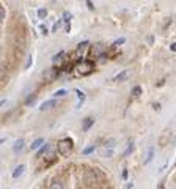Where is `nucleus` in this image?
<instances>
[{"label": "nucleus", "mask_w": 176, "mask_h": 189, "mask_svg": "<svg viewBox=\"0 0 176 189\" xmlns=\"http://www.w3.org/2000/svg\"><path fill=\"white\" fill-rule=\"evenodd\" d=\"M74 150V142L73 139L66 137V139H62V140L57 142V151L62 154V156H69Z\"/></svg>", "instance_id": "2"}, {"label": "nucleus", "mask_w": 176, "mask_h": 189, "mask_svg": "<svg viewBox=\"0 0 176 189\" xmlns=\"http://www.w3.org/2000/svg\"><path fill=\"white\" fill-rule=\"evenodd\" d=\"M35 101H36V94L32 93V94H29V96L25 98V106H27V107H30V106L35 104Z\"/></svg>", "instance_id": "17"}, {"label": "nucleus", "mask_w": 176, "mask_h": 189, "mask_svg": "<svg viewBox=\"0 0 176 189\" xmlns=\"http://www.w3.org/2000/svg\"><path fill=\"white\" fill-rule=\"evenodd\" d=\"M74 69L77 71V74L79 76H88L90 73L95 71V62H91V60H80V62H77Z\"/></svg>", "instance_id": "1"}, {"label": "nucleus", "mask_w": 176, "mask_h": 189, "mask_svg": "<svg viewBox=\"0 0 176 189\" xmlns=\"http://www.w3.org/2000/svg\"><path fill=\"white\" fill-rule=\"evenodd\" d=\"M126 77H128V71L124 69V71H121V73H118L117 76L113 77V82H123Z\"/></svg>", "instance_id": "15"}, {"label": "nucleus", "mask_w": 176, "mask_h": 189, "mask_svg": "<svg viewBox=\"0 0 176 189\" xmlns=\"http://www.w3.org/2000/svg\"><path fill=\"white\" fill-rule=\"evenodd\" d=\"M128 189H132V185H129V186H128Z\"/></svg>", "instance_id": "37"}, {"label": "nucleus", "mask_w": 176, "mask_h": 189, "mask_svg": "<svg viewBox=\"0 0 176 189\" xmlns=\"http://www.w3.org/2000/svg\"><path fill=\"white\" fill-rule=\"evenodd\" d=\"M131 94H132V98H139L140 94H142V87H140V85H135V87L131 90Z\"/></svg>", "instance_id": "18"}, {"label": "nucleus", "mask_w": 176, "mask_h": 189, "mask_svg": "<svg viewBox=\"0 0 176 189\" xmlns=\"http://www.w3.org/2000/svg\"><path fill=\"white\" fill-rule=\"evenodd\" d=\"M76 94H77V98H79V103H77V109H80L82 107V104L85 103V93L79 90V88H76Z\"/></svg>", "instance_id": "12"}, {"label": "nucleus", "mask_w": 176, "mask_h": 189, "mask_svg": "<svg viewBox=\"0 0 176 189\" xmlns=\"http://www.w3.org/2000/svg\"><path fill=\"white\" fill-rule=\"evenodd\" d=\"M123 43H124V38H118V40L115 41L113 44H115V46H121V44H123Z\"/></svg>", "instance_id": "32"}, {"label": "nucleus", "mask_w": 176, "mask_h": 189, "mask_svg": "<svg viewBox=\"0 0 176 189\" xmlns=\"http://www.w3.org/2000/svg\"><path fill=\"white\" fill-rule=\"evenodd\" d=\"M60 76V68H57V66H54V68L51 69H46L44 71V74H43V79L46 80V82H54L57 77Z\"/></svg>", "instance_id": "4"}, {"label": "nucleus", "mask_w": 176, "mask_h": 189, "mask_svg": "<svg viewBox=\"0 0 176 189\" xmlns=\"http://www.w3.org/2000/svg\"><path fill=\"white\" fill-rule=\"evenodd\" d=\"M93 125H95V118H91V117H87V118L84 120V123H82V131H88Z\"/></svg>", "instance_id": "11"}, {"label": "nucleus", "mask_w": 176, "mask_h": 189, "mask_svg": "<svg viewBox=\"0 0 176 189\" xmlns=\"http://www.w3.org/2000/svg\"><path fill=\"white\" fill-rule=\"evenodd\" d=\"M65 30H66V33H69V30H71V25H69V24H66V27H65Z\"/></svg>", "instance_id": "36"}, {"label": "nucleus", "mask_w": 176, "mask_h": 189, "mask_svg": "<svg viewBox=\"0 0 176 189\" xmlns=\"http://www.w3.org/2000/svg\"><path fill=\"white\" fill-rule=\"evenodd\" d=\"M134 148H135V145H134V140H129V143H128V148H126V151H124V156H129V154L134 151Z\"/></svg>", "instance_id": "20"}, {"label": "nucleus", "mask_w": 176, "mask_h": 189, "mask_svg": "<svg viewBox=\"0 0 176 189\" xmlns=\"http://www.w3.org/2000/svg\"><path fill=\"white\" fill-rule=\"evenodd\" d=\"M25 69H29L30 66H32V55H27V60H25Z\"/></svg>", "instance_id": "26"}, {"label": "nucleus", "mask_w": 176, "mask_h": 189, "mask_svg": "<svg viewBox=\"0 0 176 189\" xmlns=\"http://www.w3.org/2000/svg\"><path fill=\"white\" fill-rule=\"evenodd\" d=\"M84 181L87 183L88 186H93L96 185V183L101 181V175H99V170L98 169H88L85 170V175H84Z\"/></svg>", "instance_id": "3"}, {"label": "nucleus", "mask_w": 176, "mask_h": 189, "mask_svg": "<svg viewBox=\"0 0 176 189\" xmlns=\"http://www.w3.org/2000/svg\"><path fill=\"white\" fill-rule=\"evenodd\" d=\"M66 94H68V90H66V88H60V90H57L54 93V96L55 98H62V96H66Z\"/></svg>", "instance_id": "21"}, {"label": "nucleus", "mask_w": 176, "mask_h": 189, "mask_svg": "<svg viewBox=\"0 0 176 189\" xmlns=\"http://www.w3.org/2000/svg\"><path fill=\"white\" fill-rule=\"evenodd\" d=\"M5 16H7V10H5V7L2 5V7H0V19H5Z\"/></svg>", "instance_id": "27"}, {"label": "nucleus", "mask_w": 176, "mask_h": 189, "mask_svg": "<svg viewBox=\"0 0 176 189\" xmlns=\"http://www.w3.org/2000/svg\"><path fill=\"white\" fill-rule=\"evenodd\" d=\"M153 109L156 110V112H159V110H161V104H159V103H153Z\"/></svg>", "instance_id": "31"}, {"label": "nucleus", "mask_w": 176, "mask_h": 189, "mask_svg": "<svg viewBox=\"0 0 176 189\" xmlns=\"http://www.w3.org/2000/svg\"><path fill=\"white\" fill-rule=\"evenodd\" d=\"M71 19H73V14H71L69 11H65V13H63V22H65V24H69Z\"/></svg>", "instance_id": "24"}, {"label": "nucleus", "mask_w": 176, "mask_h": 189, "mask_svg": "<svg viewBox=\"0 0 176 189\" xmlns=\"http://www.w3.org/2000/svg\"><path fill=\"white\" fill-rule=\"evenodd\" d=\"M36 14H38V18H40V19H46L47 18V10L46 8H40Z\"/></svg>", "instance_id": "22"}, {"label": "nucleus", "mask_w": 176, "mask_h": 189, "mask_svg": "<svg viewBox=\"0 0 176 189\" xmlns=\"http://www.w3.org/2000/svg\"><path fill=\"white\" fill-rule=\"evenodd\" d=\"M24 145H25V140H24V139H18V140L14 142V145H13V153H14V154H19L22 150H24Z\"/></svg>", "instance_id": "8"}, {"label": "nucleus", "mask_w": 176, "mask_h": 189, "mask_svg": "<svg viewBox=\"0 0 176 189\" xmlns=\"http://www.w3.org/2000/svg\"><path fill=\"white\" fill-rule=\"evenodd\" d=\"M146 41L150 43V44H151V43H154V36H148V38H146Z\"/></svg>", "instance_id": "35"}, {"label": "nucleus", "mask_w": 176, "mask_h": 189, "mask_svg": "<svg viewBox=\"0 0 176 189\" xmlns=\"http://www.w3.org/2000/svg\"><path fill=\"white\" fill-rule=\"evenodd\" d=\"M40 29H41V33H43V35H47V33H49V30L46 29V25H44V24L40 25Z\"/></svg>", "instance_id": "29"}, {"label": "nucleus", "mask_w": 176, "mask_h": 189, "mask_svg": "<svg viewBox=\"0 0 176 189\" xmlns=\"http://www.w3.org/2000/svg\"><path fill=\"white\" fill-rule=\"evenodd\" d=\"M55 104H57V101L55 99H47V101H44L41 106H40V110H49V109H52V107H55Z\"/></svg>", "instance_id": "9"}, {"label": "nucleus", "mask_w": 176, "mask_h": 189, "mask_svg": "<svg viewBox=\"0 0 176 189\" xmlns=\"http://www.w3.org/2000/svg\"><path fill=\"white\" fill-rule=\"evenodd\" d=\"M87 7H88V10H95V5H93V2H91V0H87Z\"/></svg>", "instance_id": "30"}, {"label": "nucleus", "mask_w": 176, "mask_h": 189, "mask_svg": "<svg viewBox=\"0 0 176 189\" xmlns=\"http://www.w3.org/2000/svg\"><path fill=\"white\" fill-rule=\"evenodd\" d=\"M153 158H154V147H150V148H148V153H146V158L143 159V164H145V165L150 164Z\"/></svg>", "instance_id": "13"}, {"label": "nucleus", "mask_w": 176, "mask_h": 189, "mask_svg": "<svg viewBox=\"0 0 176 189\" xmlns=\"http://www.w3.org/2000/svg\"><path fill=\"white\" fill-rule=\"evenodd\" d=\"M101 156H102V158H107V159H109V158H112V156H113V150L102 148V150H101Z\"/></svg>", "instance_id": "19"}, {"label": "nucleus", "mask_w": 176, "mask_h": 189, "mask_svg": "<svg viewBox=\"0 0 176 189\" xmlns=\"http://www.w3.org/2000/svg\"><path fill=\"white\" fill-rule=\"evenodd\" d=\"M128 178H129V170L124 169L123 170V180H128Z\"/></svg>", "instance_id": "33"}, {"label": "nucleus", "mask_w": 176, "mask_h": 189, "mask_svg": "<svg viewBox=\"0 0 176 189\" xmlns=\"http://www.w3.org/2000/svg\"><path fill=\"white\" fill-rule=\"evenodd\" d=\"M44 143H46V142H44V139L40 137V139H36V140H33V143L30 145V150H33V151H38V150H40Z\"/></svg>", "instance_id": "10"}, {"label": "nucleus", "mask_w": 176, "mask_h": 189, "mask_svg": "<svg viewBox=\"0 0 176 189\" xmlns=\"http://www.w3.org/2000/svg\"><path fill=\"white\" fill-rule=\"evenodd\" d=\"M115 143H117V140H115L113 137H110V139H107L106 142H104V145H102V148H109V150H113V147H115Z\"/></svg>", "instance_id": "16"}, {"label": "nucleus", "mask_w": 176, "mask_h": 189, "mask_svg": "<svg viewBox=\"0 0 176 189\" xmlns=\"http://www.w3.org/2000/svg\"><path fill=\"white\" fill-rule=\"evenodd\" d=\"M95 150H96V147H95V145H90V147L84 148V151H82V153H84V154H91L93 151H95Z\"/></svg>", "instance_id": "25"}, {"label": "nucleus", "mask_w": 176, "mask_h": 189, "mask_svg": "<svg viewBox=\"0 0 176 189\" xmlns=\"http://www.w3.org/2000/svg\"><path fill=\"white\" fill-rule=\"evenodd\" d=\"M60 25H62V21H57V22L54 24V27H52V32H57Z\"/></svg>", "instance_id": "28"}, {"label": "nucleus", "mask_w": 176, "mask_h": 189, "mask_svg": "<svg viewBox=\"0 0 176 189\" xmlns=\"http://www.w3.org/2000/svg\"><path fill=\"white\" fill-rule=\"evenodd\" d=\"M91 55L95 58H101L102 55H106V46L102 43H96L95 46L91 47Z\"/></svg>", "instance_id": "7"}, {"label": "nucleus", "mask_w": 176, "mask_h": 189, "mask_svg": "<svg viewBox=\"0 0 176 189\" xmlns=\"http://www.w3.org/2000/svg\"><path fill=\"white\" fill-rule=\"evenodd\" d=\"M24 170H25V165H22V164H19L18 167H16L14 170H13V178H19V176L24 173Z\"/></svg>", "instance_id": "14"}, {"label": "nucleus", "mask_w": 176, "mask_h": 189, "mask_svg": "<svg viewBox=\"0 0 176 189\" xmlns=\"http://www.w3.org/2000/svg\"><path fill=\"white\" fill-rule=\"evenodd\" d=\"M170 51H172V52H176V43H172V44H170Z\"/></svg>", "instance_id": "34"}, {"label": "nucleus", "mask_w": 176, "mask_h": 189, "mask_svg": "<svg viewBox=\"0 0 176 189\" xmlns=\"http://www.w3.org/2000/svg\"><path fill=\"white\" fill-rule=\"evenodd\" d=\"M44 154H49V161H51L54 158V151H52V148H51V143H44V145L36 151V158H43Z\"/></svg>", "instance_id": "6"}, {"label": "nucleus", "mask_w": 176, "mask_h": 189, "mask_svg": "<svg viewBox=\"0 0 176 189\" xmlns=\"http://www.w3.org/2000/svg\"><path fill=\"white\" fill-rule=\"evenodd\" d=\"M49 189H65V186H63V183H60V181H52Z\"/></svg>", "instance_id": "23"}, {"label": "nucleus", "mask_w": 176, "mask_h": 189, "mask_svg": "<svg viewBox=\"0 0 176 189\" xmlns=\"http://www.w3.org/2000/svg\"><path fill=\"white\" fill-rule=\"evenodd\" d=\"M90 49V43L88 41H82V43H79L77 44V49H76V55H77V60H84V57H85V54H87V51Z\"/></svg>", "instance_id": "5"}]
</instances>
